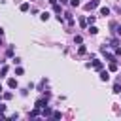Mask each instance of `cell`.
I'll use <instances>...</instances> for the list:
<instances>
[{
  "instance_id": "cell-6",
  "label": "cell",
  "mask_w": 121,
  "mask_h": 121,
  "mask_svg": "<svg viewBox=\"0 0 121 121\" xmlns=\"http://www.w3.org/2000/svg\"><path fill=\"white\" fill-rule=\"evenodd\" d=\"M108 70H110V72H117V62H115V60H112V62H110V66H108Z\"/></svg>"
},
{
  "instance_id": "cell-11",
  "label": "cell",
  "mask_w": 121,
  "mask_h": 121,
  "mask_svg": "<svg viewBox=\"0 0 121 121\" xmlns=\"http://www.w3.org/2000/svg\"><path fill=\"white\" fill-rule=\"evenodd\" d=\"M100 15H110V8H100Z\"/></svg>"
},
{
  "instance_id": "cell-8",
  "label": "cell",
  "mask_w": 121,
  "mask_h": 121,
  "mask_svg": "<svg viewBox=\"0 0 121 121\" xmlns=\"http://www.w3.org/2000/svg\"><path fill=\"white\" fill-rule=\"evenodd\" d=\"M38 115H40V108H36V106H34V110L28 113V117H38Z\"/></svg>"
},
{
  "instance_id": "cell-20",
  "label": "cell",
  "mask_w": 121,
  "mask_h": 121,
  "mask_svg": "<svg viewBox=\"0 0 121 121\" xmlns=\"http://www.w3.org/2000/svg\"><path fill=\"white\" fill-rule=\"evenodd\" d=\"M53 9H55L57 13H60V6H59V4H53Z\"/></svg>"
},
{
  "instance_id": "cell-4",
  "label": "cell",
  "mask_w": 121,
  "mask_h": 121,
  "mask_svg": "<svg viewBox=\"0 0 121 121\" xmlns=\"http://www.w3.org/2000/svg\"><path fill=\"white\" fill-rule=\"evenodd\" d=\"M100 79H102V81H108V79H110V72H108V70H100Z\"/></svg>"
},
{
  "instance_id": "cell-13",
  "label": "cell",
  "mask_w": 121,
  "mask_h": 121,
  "mask_svg": "<svg viewBox=\"0 0 121 121\" xmlns=\"http://www.w3.org/2000/svg\"><path fill=\"white\" fill-rule=\"evenodd\" d=\"M93 23H95V15H89L87 17V25H93Z\"/></svg>"
},
{
  "instance_id": "cell-12",
  "label": "cell",
  "mask_w": 121,
  "mask_h": 121,
  "mask_svg": "<svg viewBox=\"0 0 121 121\" xmlns=\"http://www.w3.org/2000/svg\"><path fill=\"white\" fill-rule=\"evenodd\" d=\"M89 32H91V34H96V32H98V28H96L95 25H91V26H89Z\"/></svg>"
},
{
  "instance_id": "cell-24",
  "label": "cell",
  "mask_w": 121,
  "mask_h": 121,
  "mask_svg": "<svg viewBox=\"0 0 121 121\" xmlns=\"http://www.w3.org/2000/svg\"><path fill=\"white\" fill-rule=\"evenodd\" d=\"M49 4H51V6H53V4H57V0H49Z\"/></svg>"
},
{
  "instance_id": "cell-3",
  "label": "cell",
  "mask_w": 121,
  "mask_h": 121,
  "mask_svg": "<svg viewBox=\"0 0 121 121\" xmlns=\"http://www.w3.org/2000/svg\"><path fill=\"white\" fill-rule=\"evenodd\" d=\"M91 66H93V68H96L98 72H100V70L104 68V64H102V60H93V62H91Z\"/></svg>"
},
{
  "instance_id": "cell-16",
  "label": "cell",
  "mask_w": 121,
  "mask_h": 121,
  "mask_svg": "<svg viewBox=\"0 0 121 121\" xmlns=\"http://www.w3.org/2000/svg\"><path fill=\"white\" fill-rule=\"evenodd\" d=\"M70 6H72V8H78V6H79V0H70Z\"/></svg>"
},
{
  "instance_id": "cell-10",
  "label": "cell",
  "mask_w": 121,
  "mask_h": 121,
  "mask_svg": "<svg viewBox=\"0 0 121 121\" xmlns=\"http://www.w3.org/2000/svg\"><path fill=\"white\" fill-rule=\"evenodd\" d=\"M40 19H42V21H47V19H49V11H42V13H40Z\"/></svg>"
},
{
  "instance_id": "cell-14",
  "label": "cell",
  "mask_w": 121,
  "mask_h": 121,
  "mask_svg": "<svg viewBox=\"0 0 121 121\" xmlns=\"http://www.w3.org/2000/svg\"><path fill=\"white\" fill-rule=\"evenodd\" d=\"M51 117H53V119H60V112H53Z\"/></svg>"
},
{
  "instance_id": "cell-2",
  "label": "cell",
  "mask_w": 121,
  "mask_h": 121,
  "mask_svg": "<svg viewBox=\"0 0 121 121\" xmlns=\"http://www.w3.org/2000/svg\"><path fill=\"white\" fill-rule=\"evenodd\" d=\"M45 106H47V96H45V98H38V100H36V108H40V110H42V108H45Z\"/></svg>"
},
{
  "instance_id": "cell-9",
  "label": "cell",
  "mask_w": 121,
  "mask_h": 121,
  "mask_svg": "<svg viewBox=\"0 0 121 121\" xmlns=\"http://www.w3.org/2000/svg\"><path fill=\"white\" fill-rule=\"evenodd\" d=\"M19 9H21V11H28V9H30V4H28V2H25V4H21V6H19Z\"/></svg>"
},
{
  "instance_id": "cell-22",
  "label": "cell",
  "mask_w": 121,
  "mask_h": 121,
  "mask_svg": "<svg viewBox=\"0 0 121 121\" xmlns=\"http://www.w3.org/2000/svg\"><path fill=\"white\" fill-rule=\"evenodd\" d=\"M4 112H6V104H0V115H4Z\"/></svg>"
},
{
  "instance_id": "cell-19",
  "label": "cell",
  "mask_w": 121,
  "mask_h": 121,
  "mask_svg": "<svg viewBox=\"0 0 121 121\" xmlns=\"http://www.w3.org/2000/svg\"><path fill=\"white\" fill-rule=\"evenodd\" d=\"M115 34L121 36V25H115Z\"/></svg>"
},
{
  "instance_id": "cell-27",
  "label": "cell",
  "mask_w": 121,
  "mask_h": 121,
  "mask_svg": "<svg viewBox=\"0 0 121 121\" xmlns=\"http://www.w3.org/2000/svg\"><path fill=\"white\" fill-rule=\"evenodd\" d=\"M0 91H2V83H0Z\"/></svg>"
},
{
  "instance_id": "cell-15",
  "label": "cell",
  "mask_w": 121,
  "mask_h": 121,
  "mask_svg": "<svg viewBox=\"0 0 121 121\" xmlns=\"http://www.w3.org/2000/svg\"><path fill=\"white\" fill-rule=\"evenodd\" d=\"M113 93H121V85H119V83L113 85Z\"/></svg>"
},
{
  "instance_id": "cell-17",
  "label": "cell",
  "mask_w": 121,
  "mask_h": 121,
  "mask_svg": "<svg viewBox=\"0 0 121 121\" xmlns=\"http://www.w3.org/2000/svg\"><path fill=\"white\" fill-rule=\"evenodd\" d=\"M85 51H87V49H85L83 45H79V49H78V53H79V55H85Z\"/></svg>"
},
{
  "instance_id": "cell-26",
  "label": "cell",
  "mask_w": 121,
  "mask_h": 121,
  "mask_svg": "<svg viewBox=\"0 0 121 121\" xmlns=\"http://www.w3.org/2000/svg\"><path fill=\"white\" fill-rule=\"evenodd\" d=\"M0 45H2V36H0Z\"/></svg>"
},
{
  "instance_id": "cell-7",
  "label": "cell",
  "mask_w": 121,
  "mask_h": 121,
  "mask_svg": "<svg viewBox=\"0 0 121 121\" xmlns=\"http://www.w3.org/2000/svg\"><path fill=\"white\" fill-rule=\"evenodd\" d=\"M8 85H9L11 89H17V79H13V78H9V79H8Z\"/></svg>"
},
{
  "instance_id": "cell-28",
  "label": "cell",
  "mask_w": 121,
  "mask_h": 121,
  "mask_svg": "<svg viewBox=\"0 0 121 121\" xmlns=\"http://www.w3.org/2000/svg\"><path fill=\"white\" fill-rule=\"evenodd\" d=\"M0 98H2V96H0Z\"/></svg>"
},
{
  "instance_id": "cell-23",
  "label": "cell",
  "mask_w": 121,
  "mask_h": 121,
  "mask_svg": "<svg viewBox=\"0 0 121 121\" xmlns=\"http://www.w3.org/2000/svg\"><path fill=\"white\" fill-rule=\"evenodd\" d=\"M11 96H13V95H11V93H4V98H6V100H9V98H11Z\"/></svg>"
},
{
  "instance_id": "cell-18",
  "label": "cell",
  "mask_w": 121,
  "mask_h": 121,
  "mask_svg": "<svg viewBox=\"0 0 121 121\" xmlns=\"http://www.w3.org/2000/svg\"><path fill=\"white\" fill-rule=\"evenodd\" d=\"M8 70H9L8 66H2V70H0V74H2V76H6V74H8Z\"/></svg>"
},
{
  "instance_id": "cell-25",
  "label": "cell",
  "mask_w": 121,
  "mask_h": 121,
  "mask_svg": "<svg viewBox=\"0 0 121 121\" xmlns=\"http://www.w3.org/2000/svg\"><path fill=\"white\" fill-rule=\"evenodd\" d=\"M0 36H4V28H0Z\"/></svg>"
},
{
  "instance_id": "cell-5",
  "label": "cell",
  "mask_w": 121,
  "mask_h": 121,
  "mask_svg": "<svg viewBox=\"0 0 121 121\" xmlns=\"http://www.w3.org/2000/svg\"><path fill=\"white\" fill-rule=\"evenodd\" d=\"M51 113H53V112H51V108H49V106L42 108V115H43V117H51Z\"/></svg>"
},
{
  "instance_id": "cell-21",
  "label": "cell",
  "mask_w": 121,
  "mask_h": 121,
  "mask_svg": "<svg viewBox=\"0 0 121 121\" xmlns=\"http://www.w3.org/2000/svg\"><path fill=\"white\" fill-rule=\"evenodd\" d=\"M15 74H17V76H21V74H23V68H21V66H17V68H15Z\"/></svg>"
},
{
  "instance_id": "cell-1",
  "label": "cell",
  "mask_w": 121,
  "mask_h": 121,
  "mask_svg": "<svg viewBox=\"0 0 121 121\" xmlns=\"http://www.w3.org/2000/svg\"><path fill=\"white\" fill-rule=\"evenodd\" d=\"M98 4H100V0H91V2H87V4H85V9H87V11H91V9H95Z\"/></svg>"
}]
</instances>
